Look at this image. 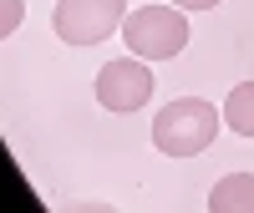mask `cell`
I'll return each mask as SVG.
<instances>
[{
	"instance_id": "obj_7",
	"label": "cell",
	"mask_w": 254,
	"mask_h": 213,
	"mask_svg": "<svg viewBox=\"0 0 254 213\" xmlns=\"http://www.w3.org/2000/svg\"><path fill=\"white\" fill-rule=\"evenodd\" d=\"M26 20V0H0V41Z\"/></svg>"
},
{
	"instance_id": "obj_1",
	"label": "cell",
	"mask_w": 254,
	"mask_h": 213,
	"mask_svg": "<svg viewBox=\"0 0 254 213\" xmlns=\"http://www.w3.org/2000/svg\"><path fill=\"white\" fill-rule=\"evenodd\" d=\"M219 122H224V112L214 102L178 97V102H168L153 117V147L163 158H198L203 147L219 137Z\"/></svg>"
},
{
	"instance_id": "obj_2",
	"label": "cell",
	"mask_w": 254,
	"mask_h": 213,
	"mask_svg": "<svg viewBox=\"0 0 254 213\" xmlns=\"http://www.w3.org/2000/svg\"><path fill=\"white\" fill-rule=\"evenodd\" d=\"M188 10L178 5H142V10H127L122 20V41L127 51L142 56V61H173L188 46Z\"/></svg>"
},
{
	"instance_id": "obj_5",
	"label": "cell",
	"mask_w": 254,
	"mask_h": 213,
	"mask_svg": "<svg viewBox=\"0 0 254 213\" xmlns=\"http://www.w3.org/2000/svg\"><path fill=\"white\" fill-rule=\"evenodd\" d=\"M208 208L214 213H254V173H229L208 188Z\"/></svg>"
},
{
	"instance_id": "obj_4",
	"label": "cell",
	"mask_w": 254,
	"mask_h": 213,
	"mask_svg": "<svg viewBox=\"0 0 254 213\" xmlns=\"http://www.w3.org/2000/svg\"><path fill=\"white\" fill-rule=\"evenodd\" d=\"M153 61L142 56H122V61H107V66L97 71V102L107 106V112H142L147 97H153Z\"/></svg>"
},
{
	"instance_id": "obj_8",
	"label": "cell",
	"mask_w": 254,
	"mask_h": 213,
	"mask_svg": "<svg viewBox=\"0 0 254 213\" xmlns=\"http://www.w3.org/2000/svg\"><path fill=\"white\" fill-rule=\"evenodd\" d=\"M173 5H178V10H214L219 0H173Z\"/></svg>"
},
{
	"instance_id": "obj_6",
	"label": "cell",
	"mask_w": 254,
	"mask_h": 213,
	"mask_svg": "<svg viewBox=\"0 0 254 213\" xmlns=\"http://www.w3.org/2000/svg\"><path fill=\"white\" fill-rule=\"evenodd\" d=\"M224 122H229V132L254 137V81H239V87L229 92V102H224Z\"/></svg>"
},
{
	"instance_id": "obj_3",
	"label": "cell",
	"mask_w": 254,
	"mask_h": 213,
	"mask_svg": "<svg viewBox=\"0 0 254 213\" xmlns=\"http://www.w3.org/2000/svg\"><path fill=\"white\" fill-rule=\"evenodd\" d=\"M127 5L122 0H56L51 10V31L66 41V46H97L112 31H122Z\"/></svg>"
}]
</instances>
